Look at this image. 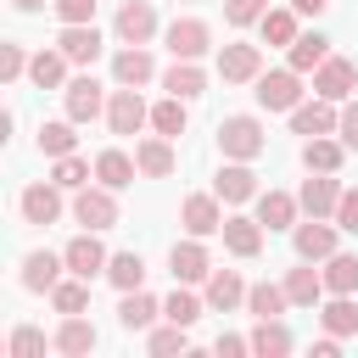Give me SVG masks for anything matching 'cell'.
Segmentation results:
<instances>
[{
  "label": "cell",
  "mask_w": 358,
  "mask_h": 358,
  "mask_svg": "<svg viewBox=\"0 0 358 358\" xmlns=\"http://www.w3.org/2000/svg\"><path fill=\"white\" fill-rule=\"evenodd\" d=\"M11 6H17V11H45L50 0H11Z\"/></svg>",
  "instance_id": "cell-54"
},
{
  "label": "cell",
  "mask_w": 358,
  "mask_h": 358,
  "mask_svg": "<svg viewBox=\"0 0 358 358\" xmlns=\"http://www.w3.org/2000/svg\"><path fill=\"white\" fill-rule=\"evenodd\" d=\"M28 78H34L39 90H67V56H62V50H34Z\"/></svg>",
  "instance_id": "cell-33"
},
{
  "label": "cell",
  "mask_w": 358,
  "mask_h": 358,
  "mask_svg": "<svg viewBox=\"0 0 358 358\" xmlns=\"http://www.w3.org/2000/svg\"><path fill=\"white\" fill-rule=\"evenodd\" d=\"M56 50H62L67 62L90 67V62L101 56V28H95V22H62V39H56Z\"/></svg>",
  "instance_id": "cell-16"
},
{
  "label": "cell",
  "mask_w": 358,
  "mask_h": 358,
  "mask_svg": "<svg viewBox=\"0 0 358 358\" xmlns=\"http://www.w3.org/2000/svg\"><path fill=\"white\" fill-rule=\"evenodd\" d=\"M257 28H263V39H268V45H285V50L296 45V11H263V22H257Z\"/></svg>",
  "instance_id": "cell-42"
},
{
  "label": "cell",
  "mask_w": 358,
  "mask_h": 358,
  "mask_svg": "<svg viewBox=\"0 0 358 358\" xmlns=\"http://www.w3.org/2000/svg\"><path fill=\"white\" fill-rule=\"evenodd\" d=\"M285 285H268V280H257V285H246V313L252 319H280L285 313Z\"/></svg>",
  "instance_id": "cell-34"
},
{
  "label": "cell",
  "mask_w": 358,
  "mask_h": 358,
  "mask_svg": "<svg viewBox=\"0 0 358 358\" xmlns=\"http://www.w3.org/2000/svg\"><path fill=\"white\" fill-rule=\"evenodd\" d=\"M112 78H117V84H129V90L151 84V78H157V62H151V50H145V45H123V50L112 56Z\"/></svg>",
  "instance_id": "cell-19"
},
{
  "label": "cell",
  "mask_w": 358,
  "mask_h": 358,
  "mask_svg": "<svg viewBox=\"0 0 358 358\" xmlns=\"http://www.w3.org/2000/svg\"><path fill=\"white\" fill-rule=\"evenodd\" d=\"M106 90H101V78H90V73H78V78H67V90H62V106H67V117L73 123H95L101 112H106Z\"/></svg>",
  "instance_id": "cell-4"
},
{
  "label": "cell",
  "mask_w": 358,
  "mask_h": 358,
  "mask_svg": "<svg viewBox=\"0 0 358 358\" xmlns=\"http://www.w3.org/2000/svg\"><path fill=\"white\" fill-rule=\"evenodd\" d=\"M213 190H218V201H257V173H252V162H224L218 168V179H213Z\"/></svg>",
  "instance_id": "cell-20"
},
{
  "label": "cell",
  "mask_w": 358,
  "mask_h": 358,
  "mask_svg": "<svg viewBox=\"0 0 358 358\" xmlns=\"http://www.w3.org/2000/svg\"><path fill=\"white\" fill-rule=\"evenodd\" d=\"M134 173H140V162H134L129 151H117V145H106V151L95 157V179H101V185H112V190H129V185H134Z\"/></svg>",
  "instance_id": "cell-27"
},
{
  "label": "cell",
  "mask_w": 358,
  "mask_h": 358,
  "mask_svg": "<svg viewBox=\"0 0 358 358\" xmlns=\"http://www.w3.org/2000/svg\"><path fill=\"white\" fill-rule=\"evenodd\" d=\"M257 73H263V50L257 45H224L218 50V78L224 84H257Z\"/></svg>",
  "instance_id": "cell-11"
},
{
  "label": "cell",
  "mask_w": 358,
  "mask_h": 358,
  "mask_svg": "<svg viewBox=\"0 0 358 358\" xmlns=\"http://www.w3.org/2000/svg\"><path fill=\"white\" fill-rule=\"evenodd\" d=\"M134 162H140V173H145V179H168L179 157H173V140H168V134H151V140H140V145H134Z\"/></svg>",
  "instance_id": "cell-24"
},
{
  "label": "cell",
  "mask_w": 358,
  "mask_h": 358,
  "mask_svg": "<svg viewBox=\"0 0 358 358\" xmlns=\"http://www.w3.org/2000/svg\"><path fill=\"white\" fill-rule=\"evenodd\" d=\"M201 308H207L201 296H190V291H173V296L162 302V319H173V324H196V319H201Z\"/></svg>",
  "instance_id": "cell-44"
},
{
  "label": "cell",
  "mask_w": 358,
  "mask_h": 358,
  "mask_svg": "<svg viewBox=\"0 0 358 358\" xmlns=\"http://www.w3.org/2000/svg\"><path fill=\"white\" fill-rule=\"evenodd\" d=\"M341 179L336 173H313V179H302V190H296V201H302V213L308 218H336V201H341Z\"/></svg>",
  "instance_id": "cell-12"
},
{
  "label": "cell",
  "mask_w": 358,
  "mask_h": 358,
  "mask_svg": "<svg viewBox=\"0 0 358 358\" xmlns=\"http://www.w3.org/2000/svg\"><path fill=\"white\" fill-rule=\"evenodd\" d=\"M241 302H246V280L235 268H213L207 274V308L213 313H235Z\"/></svg>",
  "instance_id": "cell-23"
},
{
  "label": "cell",
  "mask_w": 358,
  "mask_h": 358,
  "mask_svg": "<svg viewBox=\"0 0 358 358\" xmlns=\"http://www.w3.org/2000/svg\"><path fill=\"white\" fill-rule=\"evenodd\" d=\"M62 22H95V0H50Z\"/></svg>",
  "instance_id": "cell-49"
},
{
  "label": "cell",
  "mask_w": 358,
  "mask_h": 358,
  "mask_svg": "<svg viewBox=\"0 0 358 358\" xmlns=\"http://www.w3.org/2000/svg\"><path fill=\"white\" fill-rule=\"evenodd\" d=\"M296 213H302L296 196H285V190H257V224H263V229H296Z\"/></svg>",
  "instance_id": "cell-21"
},
{
  "label": "cell",
  "mask_w": 358,
  "mask_h": 358,
  "mask_svg": "<svg viewBox=\"0 0 358 358\" xmlns=\"http://www.w3.org/2000/svg\"><path fill=\"white\" fill-rule=\"evenodd\" d=\"M95 324L84 319V313H62V324H56V336H50V347L62 352V358H84V352H95Z\"/></svg>",
  "instance_id": "cell-15"
},
{
  "label": "cell",
  "mask_w": 358,
  "mask_h": 358,
  "mask_svg": "<svg viewBox=\"0 0 358 358\" xmlns=\"http://www.w3.org/2000/svg\"><path fill=\"white\" fill-rule=\"evenodd\" d=\"M358 90V67L347 62V56H324L319 67H313V95H324V101H347Z\"/></svg>",
  "instance_id": "cell-9"
},
{
  "label": "cell",
  "mask_w": 358,
  "mask_h": 358,
  "mask_svg": "<svg viewBox=\"0 0 358 358\" xmlns=\"http://www.w3.org/2000/svg\"><path fill=\"white\" fill-rule=\"evenodd\" d=\"M324 6H330V0H291V11H296V17H319Z\"/></svg>",
  "instance_id": "cell-53"
},
{
  "label": "cell",
  "mask_w": 358,
  "mask_h": 358,
  "mask_svg": "<svg viewBox=\"0 0 358 358\" xmlns=\"http://www.w3.org/2000/svg\"><path fill=\"white\" fill-rule=\"evenodd\" d=\"M313 358H341V336H330V330H324V336L313 341Z\"/></svg>",
  "instance_id": "cell-52"
},
{
  "label": "cell",
  "mask_w": 358,
  "mask_h": 358,
  "mask_svg": "<svg viewBox=\"0 0 358 358\" xmlns=\"http://www.w3.org/2000/svg\"><path fill=\"white\" fill-rule=\"evenodd\" d=\"M213 352H218V358H246V352H252V336H218Z\"/></svg>",
  "instance_id": "cell-51"
},
{
  "label": "cell",
  "mask_w": 358,
  "mask_h": 358,
  "mask_svg": "<svg viewBox=\"0 0 358 358\" xmlns=\"http://www.w3.org/2000/svg\"><path fill=\"white\" fill-rule=\"evenodd\" d=\"M112 34H117L123 45H145V39L157 34V6H151V0H123L117 17H112Z\"/></svg>",
  "instance_id": "cell-8"
},
{
  "label": "cell",
  "mask_w": 358,
  "mask_h": 358,
  "mask_svg": "<svg viewBox=\"0 0 358 358\" xmlns=\"http://www.w3.org/2000/svg\"><path fill=\"white\" fill-rule=\"evenodd\" d=\"M218 151L235 157V162H252V157L268 151V134H263V123H257L252 112H235V117L218 123Z\"/></svg>",
  "instance_id": "cell-1"
},
{
  "label": "cell",
  "mask_w": 358,
  "mask_h": 358,
  "mask_svg": "<svg viewBox=\"0 0 358 358\" xmlns=\"http://www.w3.org/2000/svg\"><path fill=\"white\" fill-rule=\"evenodd\" d=\"M106 280H112L117 291H140V285H145V257H140V252H112Z\"/></svg>",
  "instance_id": "cell-35"
},
{
  "label": "cell",
  "mask_w": 358,
  "mask_h": 358,
  "mask_svg": "<svg viewBox=\"0 0 358 358\" xmlns=\"http://www.w3.org/2000/svg\"><path fill=\"white\" fill-rule=\"evenodd\" d=\"M291 246H296V257L324 263V257L336 252V224H330V218H308V224H296V229H291Z\"/></svg>",
  "instance_id": "cell-14"
},
{
  "label": "cell",
  "mask_w": 358,
  "mask_h": 358,
  "mask_svg": "<svg viewBox=\"0 0 358 358\" xmlns=\"http://www.w3.org/2000/svg\"><path fill=\"white\" fill-rule=\"evenodd\" d=\"M17 213H22V224H56L62 218V185L50 179V185H28L22 196H17Z\"/></svg>",
  "instance_id": "cell-13"
},
{
  "label": "cell",
  "mask_w": 358,
  "mask_h": 358,
  "mask_svg": "<svg viewBox=\"0 0 358 358\" xmlns=\"http://www.w3.org/2000/svg\"><path fill=\"white\" fill-rule=\"evenodd\" d=\"M291 347H296V336H291L280 319H257V324H252V352H257V358H285Z\"/></svg>",
  "instance_id": "cell-29"
},
{
  "label": "cell",
  "mask_w": 358,
  "mask_h": 358,
  "mask_svg": "<svg viewBox=\"0 0 358 358\" xmlns=\"http://www.w3.org/2000/svg\"><path fill=\"white\" fill-rule=\"evenodd\" d=\"M28 62H34V56H28L22 45H11V39L0 45V78H6V84H17V78L28 73Z\"/></svg>",
  "instance_id": "cell-47"
},
{
  "label": "cell",
  "mask_w": 358,
  "mask_h": 358,
  "mask_svg": "<svg viewBox=\"0 0 358 358\" xmlns=\"http://www.w3.org/2000/svg\"><path fill=\"white\" fill-rule=\"evenodd\" d=\"M185 123H190V117H185V101H179V95H168V101H157V106H151V129H157V134L179 140V134H185Z\"/></svg>",
  "instance_id": "cell-40"
},
{
  "label": "cell",
  "mask_w": 358,
  "mask_h": 358,
  "mask_svg": "<svg viewBox=\"0 0 358 358\" xmlns=\"http://www.w3.org/2000/svg\"><path fill=\"white\" fill-rule=\"evenodd\" d=\"M162 39H168V50H173V62H201V56L213 50V28H207L201 17H173Z\"/></svg>",
  "instance_id": "cell-3"
},
{
  "label": "cell",
  "mask_w": 358,
  "mask_h": 358,
  "mask_svg": "<svg viewBox=\"0 0 358 358\" xmlns=\"http://www.w3.org/2000/svg\"><path fill=\"white\" fill-rule=\"evenodd\" d=\"M324 291L330 296H352L358 291V257L352 252H330L324 257Z\"/></svg>",
  "instance_id": "cell-32"
},
{
  "label": "cell",
  "mask_w": 358,
  "mask_h": 358,
  "mask_svg": "<svg viewBox=\"0 0 358 358\" xmlns=\"http://www.w3.org/2000/svg\"><path fill=\"white\" fill-rule=\"evenodd\" d=\"M179 218H185V229L190 235H218L224 229V201H218V190L207 196H185V207H179Z\"/></svg>",
  "instance_id": "cell-18"
},
{
  "label": "cell",
  "mask_w": 358,
  "mask_h": 358,
  "mask_svg": "<svg viewBox=\"0 0 358 358\" xmlns=\"http://www.w3.org/2000/svg\"><path fill=\"white\" fill-rule=\"evenodd\" d=\"M336 123H341V112H336V101H308V106H291V134H302V140H313V134H336Z\"/></svg>",
  "instance_id": "cell-17"
},
{
  "label": "cell",
  "mask_w": 358,
  "mask_h": 358,
  "mask_svg": "<svg viewBox=\"0 0 358 358\" xmlns=\"http://www.w3.org/2000/svg\"><path fill=\"white\" fill-rule=\"evenodd\" d=\"M6 352H11V358H39V352H45V330L17 324V330H11V341H6Z\"/></svg>",
  "instance_id": "cell-45"
},
{
  "label": "cell",
  "mask_w": 358,
  "mask_h": 358,
  "mask_svg": "<svg viewBox=\"0 0 358 358\" xmlns=\"http://www.w3.org/2000/svg\"><path fill=\"white\" fill-rule=\"evenodd\" d=\"M336 229L358 235V190H341V201H336Z\"/></svg>",
  "instance_id": "cell-48"
},
{
  "label": "cell",
  "mask_w": 358,
  "mask_h": 358,
  "mask_svg": "<svg viewBox=\"0 0 358 358\" xmlns=\"http://www.w3.org/2000/svg\"><path fill=\"white\" fill-rule=\"evenodd\" d=\"M90 173H95V168H90L78 151H73V157H56V168H50V179H56L62 190H84V185H90Z\"/></svg>",
  "instance_id": "cell-43"
},
{
  "label": "cell",
  "mask_w": 358,
  "mask_h": 358,
  "mask_svg": "<svg viewBox=\"0 0 358 358\" xmlns=\"http://www.w3.org/2000/svg\"><path fill=\"white\" fill-rule=\"evenodd\" d=\"M62 268H67L62 252H28L22 257V291H56Z\"/></svg>",
  "instance_id": "cell-22"
},
{
  "label": "cell",
  "mask_w": 358,
  "mask_h": 358,
  "mask_svg": "<svg viewBox=\"0 0 358 358\" xmlns=\"http://www.w3.org/2000/svg\"><path fill=\"white\" fill-rule=\"evenodd\" d=\"M78 134H73V117H56V123H39V151L56 162V157H73Z\"/></svg>",
  "instance_id": "cell-38"
},
{
  "label": "cell",
  "mask_w": 358,
  "mask_h": 358,
  "mask_svg": "<svg viewBox=\"0 0 358 358\" xmlns=\"http://www.w3.org/2000/svg\"><path fill=\"white\" fill-rule=\"evenodd\" d=\"M263 11H268V0H224L229 28H252V22H263Z\"/></svg>",
  "instance_id": "cell-46"
},
{
  "label": "cell",
  "mask_w": 358,
  "mask_h": 358,
  "mask_svg": "<svg viewBox=\"0 0 358 358\" xmlns=\"http://www.w3.org/2000/svg\"><path fill=\"white\" fill-rule=\"evenodd\" d=\"M257 106L263 112H291L302 106V73L296 67H274V73H257Z\"/></svg>",
  "instance_id": "cell-2"
},
{
  "label": "cell",
  "mask_w": 358,
  "mask_h": 358,
  "mask_svg": "<svg viewBox=\"0 0 358 358\" xmlns=\"http://www.w3.org/2000/svg\"><path fill=\"white\" fill-rule=\"evenodd\" d=\"M324 56H330V39L324 34H296V45H291V67L296 73H313Z\"/></svg>",
  "instance_id": "cell-39"
},
{
  "label": "cell",
  "mask_w": 358,
  "mask_h": 358,
  "mask_svg": "<svg viewBox=\"0 0 358 358\" xmlns=\"http://www.w3.org/2000/svg\"><path fill=\"white\" fill-rule=\"evenodd\" d=\"M190 347V324H151V336H145V352L151 358H173V352H185Z\"/></svg>",
  "instance_id": "cell-36"
},
{
  "label": "cell",
  "mask_w": 358,
  "mask_h": 358,
  "mask_svg": "<svg viewBox=\"0 0 358 358\" xmlns=\"http://www.w3.org/2000/svg\"><path fill=\"white\" fill-rule=\"evenodd\" d=\"M73 224H84V229H112V224H117V196H112V185H84V190L73 196Z\"/></svg>",
  "instance_id": "cell-5"
},
{
  "label": "cell",
  "mask_w": 358,
  "mask_h": 358,
  "mask_svg": "<svg viewBox=\"0 0 358 358\" xmlns=\"http://www.w3.org/2000/svg\"><path fill=\"white\" fill-rule=\"evenodd\" d=\"M218 235H224V246H229L235 257H257V252H263V224H257V218H241V213H229Z\"/></svg>",
  "instance_id": "cell-25"
},
{
  "label": "cell",
  "mask_w": 358,
  "mask_h": 358,
  "mask_svg": "<svg viewBox=\"0 0 358 358\" xmlns=\"http://www.w3.org/2000/svg\"><path fill=\"white\" fill-rule=\"evenodd\" d=\"M50 308L56 313H84L90 308V280H56V291H50Z\"/></svg>",
  "instance_id": "cell-41"
},
{
  "label": "cell",
  "mask_w": 358,
  "mask_h": 358,
  "mask_svg": "<svg viewBox=\"0 0 358 358\" xmlns=\"http://www.w3.org/2000/svg\"><path fill=\"white\" fill-rule=\"evenodd\" d=\"M168 274H173L179 285H196V280H207V274H213V257H207L201 235H190V241H173V252H168Z\"/></svg>",
  "instance_id": "cell-10"
},
{
  "label": "cell",
  "mask_w": 358,
  "mask_h": 358,
  "mask_svg": "<svg viewBox=\"0 0 358 358\" xmlns=\"http://www.w3.org/2000/svg\"><path fill=\"white\" fill-rule=\"evenodd\" d=\"M285 296H291L296 308H313V302L324 296V268H308V257H302V268L285 274Z\"/></svg>",
  "instance_id": "cell-31"
},
{
  "label": "cell",
  "mask_w": 358,
  "mask_h": 358,
  "mask_svg": "<svg viewBox=\"0 0 358 358\" xmlns=\"http://www.w3.org/2000/svg\"><path fill=\"white\" fill-rule=\"evenodd\" d=\"M336 134H341V145H347V151H358V101H347V106H341Z\"/></svg>",
  "instance_id": "cell-50"
},
{
  "label": "cell",
  "mask_w": 358,
  "mask_h": 358,
  "mask_svg": "<svg viewBox=\"0 0 358 358\" xmlns=\"http://www.w3.org/2000/svg\"><path fill=\"white\" fill-rule=\"evenodd\" d=\"M101 229H84V235H73L67 246H62V257H67V274H78V280H95V274H106V246L95 241Z\"/></svg>",
  "instance_id": "cell-7"
},
{
  "label": "cell",
  "mask_w": 358,
  "mask_h": 358,
  "mask_svg": "<svg viewBox=\"0 0 358 358\" xmlns=\"http://www.w3.org/2000/svg\"><path fill=\"white\" fill-rule=\"evenodd\" d=\"M162 90L179 95V101H196V95H207V73H201L196 62H173V67L162 73Z\"/></svg>",
  "instance_id": "cell-30"
},
{
  "label": "cell",
  "mask_w": 358,
  "mask_h": 358,
  "mask_svg": "<svg viewBox=\"0 0 358 358\" xmlns=\"http://www.w3.org/2000/svg\"><path fill=\"white\" fill-rule=\"evenodd\" d=\"M319 324H324L330 336H358V302H352V296H330V302L319 308Z\"/></svg>",
  "instance_id": "cell-37"
},
{
  "label": "cell",
  "mask_w": 358,
  "mask_h": 358,
  "mask_svg": "<svg viewBox=\"0 0 358 358\" xmlns=\"http://www.w3.org/2000/svg\"><path fill=\"white\" fill-rule=\"evenodd\" d=\"M157 319H162V302H157V296L123 291V302H117V324H123V330H151Z\"/></svg>",
  "instance_id": "cell-28"
},
{
  "label": "cell",
  "mask_w": 358,
  "mask_h": 358,
  "mask_svg": "<svg viewBox=\"0 0 358 358\" xmlns=\"http://www.w3.org/2000/svg\"><path fill=\"white\" fill-rule=\"evenodd\" d=\"M341 162H347L341 134H336V140H330V134H313V140L302 145V168H308V173H336Z\"/></svg>",
  "instance_id": "cell-26"
},
{
  "label": "cell",
  "mask_w": 358,
  "mask_h": 358,
  "mask_svg": "<svg viewBox=\"0 0 358 358\" xmlns=\"http://www.w3.org/2000/svg\"><path fill=\"white\" fill-rule=\"evenodd\" d=\"M145 123H151V106L140 101V90L117 84V90H112V101H106V129H112V134H140Z\"/></svg>",
  "instance_id": "cell-6"
}]
</instances>
